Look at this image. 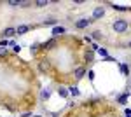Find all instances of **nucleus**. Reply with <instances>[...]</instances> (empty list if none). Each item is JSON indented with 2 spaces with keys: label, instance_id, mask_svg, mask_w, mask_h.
I'll return each instance as SVG.
<instances>
[{
  "label": "nucleus",
  "instance_id": "nucleus-5",
  "mask_svg": "<svg viewBox=\"0 0 131 117\" xmlns=\"http://www.w3.org/2000/svg\"><path fill=\"white\" fill-rule=\"evenodd\" d=\"M103 14H105V9H103V7H94L93 19H100V18H103Z\"/></svg>",
  "mask_w": 131,
  "mask_h": 117
},
{
  "label": "nucleus",
  "instance_id": "nucleus-9",
  "mask_svg": "<svg viewBox=\"0 0 131 117\" xmlns=\"http://www.w3.org/2000/svg\"><path fill=\"white\" fill-rule=\"evenodd\" d=\"M47 4H49V2H47V0H37V2H35V4H33V5H35V7H46V5H47Z\"/></svg>",
  "mask_w": 131,
  "mask_h": 117
},
{
  "label": "nucleus",
  "instance_id": "nucleus-10",
  "mask_svg": "<svg viewBox=\"0 0 131 117\" xmlns=\"http://www.w3.org/2000/svg\"><path fill=\"white\" fill-rule=\"evenodd\" d=\"M93 58H94V54H93V51H89V52H86V54H84V59H86V61H93Z\"/></svg>",
  "mask_w": 131,
  "mask_h": 117
},
{
  "label": "nucleus",
  "instance_id": "nucleus-7",
  "mask_svg": "<svg viewBox=\"0 0 131 117\" xmlns=\"http://www.w3.org/2000/svg\"><path fill=\"white\" fill-rule=\"evenodd\" d=\"M60 33H65V28H63V26H56V28H52V35H54V37L60 35Z\"/></svg>",
  "mask_w": 131,
  "mask_h": 117
},
{
  "label": "nucleus",
  "instance_id": "nucleus-21",
  "mask_svg": "<svg viewBox=\"0 0 131 117\" xmlns=\"http://www.w3.org/2000/svg\"><path fill=\"white\" fill-rule=\"evenodd\" d=\"M98 52H100L101 56H107V49H98Z\"/></svg>",
  "mask_w": 131,
  "mask_h": 117
},
{
  "label": "nucleus",
  "instance_id": "nucleus-1",
  "mask_svg": "<svg viewBox=\"0 0 131 117\" xmlns=\"http://www.w3.org/2000/svg\"><path fill=\"white\" fill-rule=\"evenodd\" d=\"M128 26H129V23L126 19H115V23H114V30H115L117 33H124V31L128 30Z\"/></svg>",
  "mask_w": 131,
  "mask_h": 117
},
{
  "label": "nucleus",
  "instance_id": "nucleus-22",
  "mask_svg": "<svg viewBox=\"0 0 131 117\" xmlns=\"http://www.w3.org/2000/svg\"><path fill=\"white\" fill-rule=\"evenodd\" d=\"M121 70H122V73H126V75H128V67H126V65H122Z\"/></svg>",
  "mask_w": 131,
  "mask_h": 117
},
{
  "label": "nucleus",
  "instance_id": "nucleus-23",
  "mask_svg": "<svg viewBox=\"0 0 131 117\" xmlns=\"http://www.w3.org/2000/svg\"><path fill=\"white\" fill-rule=\"evenodd\" d=\"M21 51V46H14V52H19Z\"/></svg>",
  "mask_w": 131,
  "mask_h": 117
},
{
  "label": "nucleus",
  "instance_id": "nucleus-13",
  "mask_svg": "<svg viewBox=\"0 0 131 117\" xmlns=\"http://www.w3.org/2000/svg\"><path fill=\"white\" fill-rule=\"evenodd\" d=\"M114 9H115V10H121V12H124V10H128V7H124V5H114Z\"/></svg>",
  "mask_w": 131,
  "mask_h": 117
},
{
  "label": "nucleus",
  "instance_id": "nucleus-27",
  "mask_svg": "<svg viewBox=\"0 0 131 117\" xmlns=\"http://www.w3.org/2000/svg\"><path fill=\"white\" fill-rule=\"evenodd\" d=\"M126 117H131V115H126Z\"/></svg>",
  "mask_w": 131,
  "mask_h": 117
},
{
  "label": "nucleus",
  "instance_id": "nucleus-8",
  "mask_svg": "<svg viewBox=\"0 0 131 117\" xmlns=\"http://www.w3.org/2000/svg\"><path fill=\"white\" fill-rule=\"evenodd\" d=\"M16 33V28H7V30H4V33L2 35H7V37H12Z\"/></svg>",
  "mask_w": 131,
  "mask_h": 117
},
{
  "label": "nucleus",
  "instance_id": "nucleus-12",
  "mask_svg": "<svg viewBox=\"0 0 131 117\" xmlns=\"http://www.w3.org/2000/svg\"><path fill=\"white\" fill-rule=\"evenodd\" d=\"M58 93H60V96H63V98L68 96V93H67V89H65V88H60V91H58Z\"/></svg>",
  "mask_w": 131,
  "mask_h": 117
},
{
  "label": "nucleus",
  "instance_id": "nucleus-6",
  "mask_svg": "<svg viewBox=\"0 0 131 117\" xmlns=\"http://www.w3.org/2000/svg\"><path fill=\"white\" fill-rule=\"evenodd\" d=\"M30 28H33V26H26V25H23V26H18V28H16V33H25V31H28Z\"/></svg>",
  "mask_w": 131,
  "mask_h": 117
},
{
  "label": "nucleus",
  "instance_id": "nucleus-14",
  "mask_svg": "<svg viewBox=\"0 0 131 117\" xmlns=\"http://www.w3.org/2000/svg\"><path fill=\"white\" fill-rule=\"evenodd\" d=\"M7 4H9V5H12V7H16V5H19L21 2H19V0H9Z\"/></svg>",
  "mask_w": 131,
  "mask_h": 117
},
{
  "label": "nucleus",
  "instance_id": "nucleus-19",
  "mask_svg": "<svg viewBox=\"0 0 131 117\" xmlns=\"http://www.w3.org/2000/svg\"><path fill=\"white\" fill-rule=\"evenodd\" d=\"M7 54H9V52H7L5 49H4V47H0V56H7Z\"/></svg>",
  "mask_w": 131,
  "mask_h": 117
},
{
  "label": "nucleus",
  "instance_id": "nucleus-26",
  "mask_svg": "<svg viewBox=\"0 0 131 117\" xmlns=\"http://www.w3.org/2000/svg\"><path fill=\"white\" fill-rule=\"evenodd\" d=\"M129 47H131V42H129Z\"/></svg>",
  "mask_w": 131,
  "mask_h": 117
},
{
  "label": "nucleus",
  "instance_id": "nucleus-24",
  "mask_svg": "<svg viewBox=\"0 0 131 117\" xmlns=\"http://www.w3.org/2000/svg\"><path fill=\"white\" fill-rule=\"evenodd\" d=\"M19 117H30V114H23V115H19Z\"/></svg>",
  "mask_w": 131,
  "mask_h": 117
},
{
  "label": "nucleus",
  "instance_id": "nucleus-16",
  "mask_svg": "<svg viewBox=\"0 0 131 117\" xmlns=\"http://www.w3.org/2000/svg\"><path fill=\"white\" fill-rule=\"evenodd\" d=\"M129 96V93H126V94H124V96H121L119 98V103H122V105H124V103H126V98Z\"/></svg>",
  "mask_w": 131,
  "mask_h": 117
},
{
  "label": "nucleus",
  "instance_id": "nucleus-15",
  "mask_svg": "<svg viewBox=\"0 0 131 117\" xmlns=\"http://www.w3.org/2000/svg\"><path fill=\"white\" fill-rule=\"evenodd\" d=\"M49 96H51L49 89H47V91H44V93H42V100H49Z\"/></svg>",
  "mask_w": 131,
  "mask_h": 117
},
{
  "label": "nucleus",
  "instance_id": "nucleus-18",
  "mask_svg": "<svg viewBox=\"0 0 131 117\" xmlns=\"http://www.w3.org/2000/svg\"><path fill=\"white\" fill-rule=\"evenodd\" d=\"M93 37H94L96 40H100L101 39V31H94V33H93Z\"/></svg>",
  "mask_w": 131,
  "mask_h": 117
},
{
  "label": "nucleus",
  "instance_id": "nucleus-2",
  "mask_svg": "<svg viewBox=\"0 0 131 117\" xmlns=\"http://www.w3.org/2000/svg\"><path fill=\"white\" fill-rule=\"evenodd\" d=\"M91 23H94V19H93V18H89V19H88V18H82V19H79L77 23H75V28L84 30V28H88Z\"/></svg>",
  "mask_w": 131,
  "mask_h": 117
},
{
  "label": "nucleus",
  "instance_id": "nucleus-20",
  "mask_svg": "<svg viewBox=\"0 0 131 117\" xmlns=\"http://www.w3.org/2000/svg\"><path fill=\"white\" fill-rule=\"evenodd\" d=\"M7 44H9V42H7L5 39H2V40H0V47H4V46H7Z\"/></svg>",
  "mask_w": 131,
  "mask_h": 117
},
{
  "label": "nucleus",
  "instance_id": "nucleus-11",
  "mask_svg": "<svg viewBox=\"0 0 131 117\" xmlns=\"http://www.w3.org/2000/svg\"><path fill=\"white\" fill-rule=\"evenodd\" d=\"M70 93L73 94V96H79V94H81V91H79V88H77V86H72V88H70Z\"/></svg>",
  "mask_w": 131,
  "mask_h": 117
},
{
  "label": "nucleus",
  "instance_id": "nucleus-25",
  "mask_svg": "<svg viewBox=\"0 0 131 117\" xmlns=\"http://www.w3.org/2000/svg\"><path fill=\"white\" fill-rule=\"evenodd\" d=\"M35 117H40V115H35Z\"/></svg>",
  "mask_w": 131,
  "mask_h": 117
},
{
  "label": "nucleus",
  "instance_id": "nucleus-4",
  "mask_svg": "<svg viewBox=\"0 0 131 117\" xmlns=\"http://www.w3.org/2000/svg\"><path fill=\"white\" fill-rule=\"evenodd\" d=\"M84 73H86V68H84V67H79V68L73 70V79H75V80H79V79H82Z\"/></svg>",
  "mask_w": 131,
  "mask_h": 117
},
{
  "label": "nucleus",
  "instance_id": "nucleus-17",
  "mask_svg": "<svg viewBox=\"0 0 131 117\" xmlns=\"http://www.w3.org/2000/svg\"><path fill=\"white\" fill-rule=\"evenodd\" d=\"M44 25H51V26H52V25H56V19H46Z\"/></svg>",
  "mask_w": 131,
  "mask_h": 117
},
{
  "label": "nucleus",
  "instance_id": "nucleus-3",
  "mask_svg": "<svg viewBox=\"0 0 131 117\" xmlns=\"http://www.w3.org/2000/svg\"><path fill=\"white\" fill-rule=\"evenodd\" d=\"M56 46H58L56 39H51V40H47V42L40 44V49H42V51H47V49H51V47H56Z\"/></svg>",
  "mask_w": 131,
  "mask_h": 117
}]
</instances>
